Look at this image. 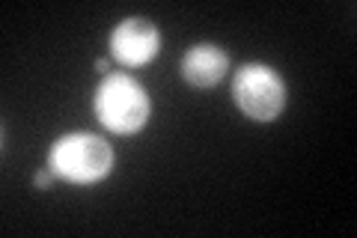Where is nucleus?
<instances>
[{
	"label": "nucleus",
	"mask_w": 357,
	"mask_h": 238,
	"mask_svg": "<svg viewBox=\"0 0 357 238\" xmlns=\"http://www.w3.org/2000/svg\"><path fill=\"white\" fill-rule=\"evenodd\" d=\"M229 96L250 122H277L286 107V81L268 63H241L232 72Z\"/></svg>",
	"instance_id": "obj_3"
},
{
	"label": "nucleus",
	"mask_w": 357,
	"mask_h": 238,
	"mask_svg": "<svg viewBox=\"0 0 357 238\" xmlns=\"http://www.w3.org/2000/svg\"><path fill=\"white\" fill-rule=\"evenodd\" d=\"M96 72L102 75V77L110 75V60H107V57H98V60H96Z\"/></svg>",
	"instance_id": "obj_7"
},
{
	"label": "nucleus",
	"mask_w": 357,
	"mask_h": 238,
	"mask_svg": "<svg viewBox=\"0 0 357 238\" xmlns=\"http://www.w3.org/2000/svg\"><path fill=\"white\" fill-rule=\"evenodd\" d=\"M227 72H229V54L215 42H197L178 60V75L194 89L218 87L227 77Z\"/></svg>",
	"instance_id": "obj_5"
},
{
	"label": "nucleus",
	"mask_w": 357,
	"mask_h": 238,
	"mask_svg": "<svg viewBox=\"0 0 357 238\" xmlns=\"http://www.w3.org/2000/svg\"><path fill=\"white\" fill-rule=\"evenodd\" d=\"M93 113L102 122V128L119 134V137H128V134L146 128L152 117V101L146 87L137 77H131L128 72H110L96 87Z\"/></svg>",
	"instance_id": "obj_2"
},
{
	"label": "nucleus",
	"mask_w": 357,
	"mask_h": 238,
	"mask_svg": "<svg viewBox=\"0 0 357 238\" xmlns=\"http://www.w3.org/2000/svg\"><path fill=\"white\" fill-rule=\"evenodd\" d=\"M54 179H57V176H54L51 170H39V173H33V185H36L39 191H48Z\"/></svg>",
	"instance_id": "obj_6"
},
{
	"label": "nucleus",
	"mask_w": 357,
	"mask_h": 238,
	"mask_svg": "<svg viewBox=\"0 0 357 238\" xmlns=\"http://www.w3.org/2000/svg\"><path fill=\"white\" fill-rule=\"evenodd\" d=\"M116 152L107 137L93 131H69L48 149V170L75 188H93L114 173Z\"/></svg>",
	"instance_id": "obj_1"
},
{
	"label": "nucleus",
	"mask_w": 357,
	"mask_h": 238,
	"mask_svg": "<svg viewBox=\"0 0 357 238\" xmlns=\"http://www.w3.org/2000/svg\"><path fill=\"white\" fill-rule=\"evenodd\" d=\"M107 51L122 69H143L161 54V27L143 15L122 18L110 30Z\"/></svg>",
	"instance_id": "obj_4"
}]
</instances>
